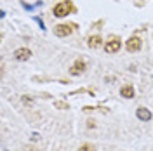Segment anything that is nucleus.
I'll list each match as a JSON object with an SVG mask.
<instances>
[{
	"instance_id": "nucleus-1",
	"label": "nucleus",
	"mask_w": 153,
	"mask_h": 151,
	"mask_svg": "<svg viewBox=\"0 0 153 151\" xmlns=\"http://www.w3.org/2000/svg\"><path fill=\"white\" fill-rule=\"evenodd\" d=\"M52 12H54L56 18H65L68 14L75 12V7H73V4H71L70 0H63V2H59L56 7L52 9Z\"/></svg>"
},
{
	"instance_id": "nucleus-2",
	"label": "nucleus",
	"mask_w": 153,
	"mask_h": 151,
	"mask_svg": "<svg viewBox=\"0 0 153 151\" xmlns=\"http://www.w3.org/2000/svg\"><path fill=\"white\" fill-rule=\"evenodd\" d=\"M76 24H73V23H70V24H56L54 26V35L56 37H68V35H71V31L75 30Z\"/></svg>"
},
{
	"instance_id": "nucleus-3",
	"label": "nucleus",
	"mask_w": 153,
	"mask_h": 151,
	"mask_svg": "<svg viewBox=\"0 0 153 151\" xmlns=\"http://www.w3.org/2000/svg\"><path fill=\"white\" fill-rule=\"evenodd\" d=\"M120 47H122V42H120V38L113 37L111 40H108L105 45V50L108 52V54H115V52H118L120 50Z\"/></svg>"
},
{
	"instance_id": "nucleus-4",
	"label": "nucleus",
	"mask_w": 153,
	"mask_h": 151,
	"mask_svg": "<svg viewBox=\"0 0 153 151\" xmlns=\"http://www.w3.org/2000/svg\"><path fill=\"white\" fill-rule=\"evenodd\" d=\"M141 45H143V42H141L139 37H131L127 40V44H125V47H127L129 52H137V50L141 49Z\"/></svg>"
},
{
	"instance_id": "nucleus-5",
	"label": "nucleus",
	"mask_w": 153,
	"mask_h": 151,
	"mask_svg": "<svg viewBox=\"0 0 153 151\" xmlns=\"http://www.w3.org/2000/svg\"><path fill=\"white\" fill-rule=\"evenodd\" d=\"M84 71H85V63H84V61H75L73 66L70 68V75H73V76L82 75Z\"/></svg>"
},
{
	"instance_id": "nucleus-6",
	"label": "nucleus",
	"mask_w": 153,
	"mask_h": 151,
	"mask_svg": "<svg viewBox=\"0 0 153 151\" xmlns=\"http://www.w3.org/2000/svg\"><path fill=\"white\" fill-rule=\"evenodd\" d=\"M30 56H31L30 49H25V47L18 49V50L14 52V59H18V61H28V59H30Z\"/></svg>"
},
{
	"instance_id": "nucleus-7",
	"label": "nucleus",
	"mask_w": 153,
	"mask_h": 151,
	"mask_svg": "<svg viewBox=\"0 0 153 151\" xmlns=\"http://www.w3.org/2000/svg\"><path fill=\"white\" fill-rule=\"evenodd\" d=\"M136 115H137V118H139V120H143V122L152 120V111H150V110H146V108H137Z\"/></svg>"
},
{
	"instance_id": "nucleus-8",
	"label": "nucleus",
	"mask_w": 153,
	"mask_h": 151,
	"mask_svg": "<svg viewBox=\"0 0 153 151\" xmlns=\"http://www.w3.org/2000/svg\"><path fill=\"white\" fill-rule=\"evenodd\" d=\"M120 94H122V97L132 99V97H134V87H132V85H124V87L120 89Z\"/></svg>"
},
{
	"instance_id": "nucleus-9",
	"label": "nucleus",
	"mask_w": 153,
	"mask_h": 151,
	"mask_svg": "<svg viewBox=\"0 0 153 151\" xmlns=\"http://www.w3.org/2000/svg\"><path fill=\"white\" fill-rule=\"evenodd\" d=\"M89 47L91 49H97V47H101V44H103V38L99 37V35H94V37H91L89 38Z\"/></svg>"
},
{
	"instance_id": "nucleus-10",
	"label": "nucleus",
	"mask_w": 153,
	"mask_h": 151,
	"mask_svg": "<svg viewBox=\"0 0 153 151\" xmlns=\"http://www.w3.org/2000/svg\"><path fill=\"white\" fill-rule=\"evenodd\" d=\"M54 106H56L57 110H70L68 103H65V101H56V103H54Z\"/></svg>"
},
{
	"instance_id": "nucleus-11",
	"label": "nucleus",
	"mask_w": 153,
	"mask_h": 151,
	"mask_svg": "<svg viewBox=\"0 0 153 151\" xmlns=\"http://www.w3.org/2000/svg\"><path fill=\"white\" fill-rule=\"evenodd\" d=\"M78 151H94V146L92 144H84V146H80Z\"/></svg>"
},
{
	"instance_id": "nucleus-12",
	"label": "nucleus",
	"mask_w": 153,
	"mask_h": 151,
	"mask_svg": "<svg viewBox=\"0 0 153 151\" xmlns=\"http://www.w3.org/2000/svg\"><path fill=\"white\" fill-rule=\"evenodd\" d=\"M23 103H25V104H28V106H31V103H33V101H31L30 97H26V95H25V97H23Z\"/></svg>"
},
{
	"instance_id": "nucleus-13",
	"label": "nucleus",
	"mask_w": 153,
	"mask_h": 151,
	"mask_svg": "<svg viewBox=\"0 0 153 151\" xmlns=\"http://www.w3.org/2000/svg\"><path fill=\"white\" fill-rule=\"evenodd\" d=\"M35 21H37L38 24H40V28H42V30H45V26H44V21H42L40 18H35Z\"/></svg>"
},
{
	"instance_id": "nucleus-14",
	"label": "nucleus",
	"mask_w": 153,
	"mask_h": 151,
	"mask_svg": "<svg viewBox=\"0 0 153 151\" xmlns=\"http://www.w3.org/2000/svg\"><path fill=\"white\" fill-rule=\"evenodd\" d=\"M87 127H91V129H92V127H94V122H92V120H89V122H87Z\"/></svg>"
},
{
	"instance_id": "nucleus-15",
	"label": "nucleus",
	"mask_w": 153,
	"mask_h": 151,
	"mask_svg": "<svg viewBox=\"0 0 153 151\" xmlns=\"http://www.w3.org/2000/svg\"><path fill=\"white\" fill-rule=\"evenodd\" d=\"M4 151H7V150H4Z\"/></svg>"
}]
</instances>
